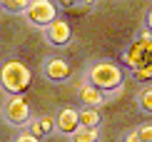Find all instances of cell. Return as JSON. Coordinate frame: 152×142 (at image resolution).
Masks as SVG:
<instances>
[{
    "label": "cell",
    "mask_w": 152,
    "mask_h": 142,
    "mask_svg": "<svg viewBox=\"0 0 152 142\" xmlns=\"http://www.w3.org/2000/svg\"><path fill=\"white\" fill-rule=\"evenodd\" d=\"M122 65L130 70V75L137 82L150 85V80H152V33L150 30H140L135 35V40L125 48Z\"/></svg>",
    "instance_id": "cell-1"
},
{
    "label": "cell",
    "mask_w": 152,
    "mask_h": 142,
    "mask_svg": "<svg viewBox=\"0 0 152 142\" xmlns=\"http://www.w3.org/2000/svg\"><path fill=\"white\" fill-rule=\"evenodd\" d=\"M122 67L117 65L115 60H92L90 67L85 72V80L95 85L97 90L107 92V97H117L122 92Z\"/></svg>",
    "instance_id": "cell-2"
},
{
    "label": "cell",
    "mask_w": 152,
    "mask_h": 142,
    "mask_svg": "<svg viewBox=\"0 0 152 142\" xmlns=\"http://www.w3.org/2000/svg\"><path fill=\"white\" fill-rule=\"evenodd\" d=\"M33 82V72L23 60H5L0 65V90L8 92V97L23 95Z\"/></svg>",
    "instance_id": "cell-3"
},
{
    "label": "cell",
    "mask_w": 152,
    "mask_h": 142,
    "mask_svg": "<svg viewBox=\"0 0 152 142\" xmlns=\"http://www.w3.org/2000/svg\"><path fill=\"white\" fill-rule=\"evenodd\" d=\"M23 18H25V23H28V25L45 30L50 23L58 20V5L50 3V0H33V3L28 5V10H25Z\"/></svg>",
    "instance_id": "cell-4"
},
{
    "label": "cell",
    "mask_w": 152,
    "mask_h": 142,
    "mask_svg": "<svg viewBox=\"0 0 152 142\" xmlns=\"http://www.w3.org/2000/svg\"><path fill=\"white\" fill-rule=\"evenodd\" d=\"M3 120L8 122L10 127H25L30 120H33V115H30V105L25 102L23 95H15V97H8L3 102Z\"/></svg>",
    "instance_id": "cell-5"
},
{
    "label": "cell",
    "mask_w": 152,
    "mask_h": 142,
    "mask_svg": "<svg viewBox=\"0 0 152 142\" xmlns=\"http://www.w3.org/2000/svg\"><path fill=\"white\" fill-rule=\"evenodd\" d=\"M55 130H60L62 135H75L80 130V110L67 105V107H60L58 115H55Z\"/></svg>",
    "instance_id": "cell-6"
},
{
    "label": "cell",
    "mask_w": 152,
    "mask_h": 142,
    "mask_svg": "<svg viewBox=\"0 0 152 142\" xmlns=\"http://www.w3.org/2000/svg\"><path fill=\"white\" fill-rule=\"evenodd\" d=\"M42 33H45V40L50 45H55V48H62V45H67L72 40V28L62 20V18H58L55 23H50Z\"/></svg>",
    "instance_id": "cell-7"
},
{
    "label": "cell",
    "mask_w": 152,
    "mask_h": 142,
    "mask_svg": "<svg viewBox=\"0 0 152 142\" xmlns=\"http://www.w3.org/2000/svg\"><path fill=\"white\" fill-rule=\"evenodd\" d=\"M42 75H45V80H50V82H65L67 77H70V65H67V60H62V57H48V60L42 62Z\"/></svg>",
    "instance_id": "cell-8"
},
{
    "label": "cell",
    "mask_w": 152,
    "mask_h": 142,
    "mask_svg": "<svg viewBox=\"0 0 152 142\" xmlns=\"http://www.w3.org/2000/svg\"><path fill=\"white\" fill-rule=\"evenodd\" d=\"M77 97H80V102H82V107H90V110H97L100 105H105L107 100V92H102V90H97L95 85H90V82H82L80 85V90H77Z\"/></svg>",
    "instance_id": "cell-9"
},
{
    "label": "cell",
    "mask_w": 152,
    "mask_h": 142,
    "mask_svg": "<svg viewBox=\"0 0 152 142\" xmlns=\"http://www.w3.org/2000/svg\"><path fill=\"white\" fill-rule=\"evenodd\" d=\"M23 130H28L30 135H35L37 140L50 137V135L55 132V117H53V115H40V117H33L28 125L23 127Z\"/></svg>",
    "instance_id": "cell-10"
},
{
    "label": "cell",
    "mask_w": 152,
    "mask_h": 142,
    "mask_svg": "<svg viewBox=\"0 0 152 142\" xmlns=\"http://www.w3.org/2000/svg\"><path fill=\"white\" fill-rule=\"evenodd\" d=\"M135 102H137V110H140V112H145V115H152V85H145V87H140V92H137Z\"/></svg>",
    "instance_id": "cell-11"
},
{
    "label": "cell",
    "mask_w": 152,
    "mask_h": 142,
    "mask_svg": "<svg viewBox=\"0 0 152 142\" xmlns=\"http://www.w3.org/2000/svg\"><path fill=\"white\" fill-rule=\"evenodd\" d=\"M100 110H90V107H82L80 110V127H87V130H97L100 125Z\"/></svg>",
    "instance_id": "cell-12"
},
{
    "label": "cell",
    "mask_w": 152,
    "mask_h": 142,
    "mask_svg": "<svg viewBox=\"0 0 152 142\" xmlns=\"http://www.w3.org/2000/svg\"><path fill=\"white\" fill-rule=\"evenodd\" d=\"M3 5V12H10V15H25V10H28V0H5Z\"/></svg>",
    "instance_id": "cell-13"
},
{
    "label": "cell",
    "mask_w": 152,
    "mask_h": 142,
    "mask_svg": "<svg viewBox=\"0 0 152 142\" xmlns=\"http://www.w3.org/2000/svg\"><path fill=\"white\" fill-rule=\"evenodd\" d=\"M100 140V130H87V127H80L75 135H70V142H97Z\"/></svg>",
    "instance_id": "cell-14"
},
{
    "label": "cell",
    "mask_w": 152,
    "mask_h": 142,
    "mask_svg": "<svg viewBox=\"0 0 152 142\" xmlns=\"http://www.w3.org/2000/svg\"><path fill=\"white\" fill-rule=\"evenodd\" d=\"M135 135L140 137V142H152V122H142L140 127H135Z\"/></svg>",
    "instance_id": "cell-15"
},
{
    "label": "cell",
    "mask_w": 152,
    "mask_h": 142,
    "mask_svg": "<svg viewBox=\"0 0 152 142\" xmlns=\"http://www.w3.org/2000/svg\"><path fill=\"white\" fill-rule=\"evenodd\" d=\"M65 10L67 12H75V15H80V12H87V10H90V3H72V5H65Z\"/></svg>",
    "instance_id": "cell-16"
},
{
    "label": "cell",
    "mask_w": 152,
    "mask_h": 142,
    "mask_svg": "<svg viewBox=\"0 0 152 142\" xmlns=\"http://www.w3.org/2000/svg\"><path fill=\"white\" fill-rule=\"evenodd\" d=\"M12 142H40V140H37L35 135H30L28 130H23V132L15 135V140H12Z\"/></svg>",
    "instance_id": "cell-17"
},
{
    "label": "cell",
    "mask_w": 152,
    "mask_h": 142,
    "mask_svg": "<svg viewBox=\"0 0 152 142\" xmlns=\"http://www.w3.org/2000/svg\"><path fill=\"white\" fill-rule=\"evenodd\" d=\"M145 25H147V30L152 33V8L147 10V15H145Z\"/></svg>",
    "instance_id": "cell-18"
},
{
    "label": "cell",
    "mask_w": 152,
    "mask_h": 142,
    "mask_svg": "<svg viewBox=\"0 0 152 142\" xmlns=\"http://www.w3.org/2000/svg\"><path fill=\"white\" fill-rule=\"evenodd\" d=\"M125 142H140V137H137V135H135V130H132V132H127V137H125Z\"/></svg>",
    "instance_id": "cell-19"
},
{
    "label": "cell",
    "mask_w": 152,
    "mask_h": 142,
    "mask_svg": "<svg viewBox=\"0 0 152 142\" xmlns=\"http://www.w3.org/2000/svg\"><path fill=\"white\" fill-rule=\"evenodd\" d=\"M0 10H3V5H0Z\"/></svg>",
    "instance_id": "cell-20"
}]
</instances>
